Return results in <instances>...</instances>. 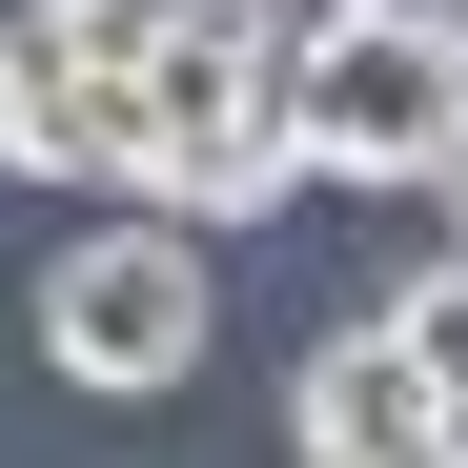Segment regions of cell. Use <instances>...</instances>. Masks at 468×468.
<instances>
[{
	"instance_id": "ba28073f",
	"label": "cell",
	"mask_w": 468,
	"mask_h": 468,
	"mask_svg": "<svg viewBox=\"0 0 468 468\" xmlns=\"http://www.w3.org/2000/svg\"><path fill=\"white\" fill-rule=\"evenodd\" d=\"M428 184H448V204H468V143H448V164H428Z\"/></svg>"
},
{
	"instance_id": "9c48e42d",
	"label": "cell",
	"mask_w": 468,
	"mask_h": 468,
	"mask_svg": "<svg viewBox=\"0 0 468 468\" xmlns=\"http://www.w3.org/2000/svg\"><path fill=\"white\" fill-rule=\"evenodd\" d=\"M448 21H468V0H448Z\"/></svg>"
},
{
	"instance_id": "3957f363",
	"label": "cell",
	"mask_w": 468,
	"mask_h": 468,
	"mask_svg": "<svg viewBox=\"0 0 468 468\" xmlns=\"http://www.w3.org/2000/svg\"><path fill=\"white\" fill-rule=\"evenodd\" d=\"M285 184H305V143H285V82H265V41L184 21L164 61H143V204H164L184 245H224V224H265Z\"/></svg>"
},
{
	"instance_id": "52a82bcc",
	"label": "cell",
	"mask_w": 468,
	"mask_h": 468,
	"mask_svg": "<svg viewBox=\"0 0 468 468\" xmlns=\"http://www.w3.org/2000/svg\"><path fill=\"white\" fill-rule=\"evenodd\" d=\"M387 326H408V367H428V387H448V408H468V265H428L408 305H387Z\"/></svg>"
},
{
	"instance_id": "8992f818",
	"label": "cell",
	"mask_w": 468,
	"mask_h": 468,
	"mask_svg": "<svg viewBox=\"0 0 468 468\" xmlns=\"http://www.w3.org/2000/svg\"><path fill=\"white\" fill-rule=\"evenodd\" d=\"M41 21H61V61H102V82H143V61H164V41L204 21V0H41Z\"/></svg>"
},
{
	"instance_id": "7a4b0ae2",
	"label": "cell",
	"mask_w": 468,
	"mask_h": 468,
	"mask_svg": "<svg viewBox=\"0 0 468 468\" xmlns=\"http://www.w3.org/2000/svg\"><path fill=\"white\" fill-rule=\"evenodd\" d=\"M41 367L82 387V408H164L204 367V245L164 204H122V224H82V245L41 265Z\"/></svg>"
},
{
	"instance_id": "5b68a950",
	"label": "cell",
	"mask_w": 468,
	"mask_h": 468,
	"mask_svg": "<svg viewBox=\"0 0 468 468\" xmlns=\"http://www.w3.org/2000/svg\"><path fill=\"white\" fill-rule=\"evenodd\" d=\"M285 428H305V468H448V387L408 367V326H326L305 346V387H285Z\"/></svg>"
},
{
	"instance_id": "6da1fadb",
	"label": "cell",
	"mask_w": 468,
	"mask_h": 468,
	"mask_svg": "<svg viewBox=\"0 0 468 468\" xmlns=\"http://www.w3.org/2000/svg\"><path fill=\"white\" fill-rule=\"evenodd\" d=\"M265 82H285L305 184H428L468 143V21H448V0H326Z\"/></svg>"
},
{
	"instance_id": "277c9868",
	"label": "cell",
	"mask_w": 468,
	"mask_h": 468,
	"mask_svg": "<svg viewBox=\"0 0 468 468\" xmlns=\"http://www.w3.org/2000/svg\"><path fill=\"white\" fill-rule=\"evenodd\" d=\"M0 164H21V184H143V82L61 61L41 0L0 21Z\"/></svg>"
}]
</instances>
